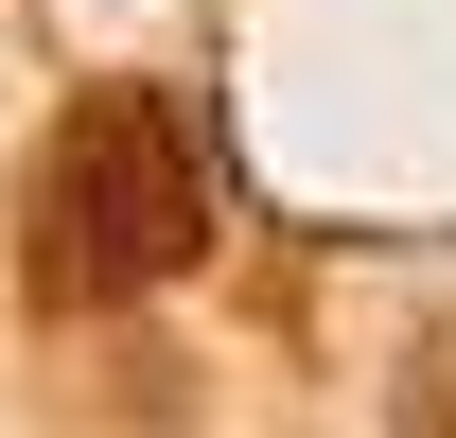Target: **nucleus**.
I'll return each mask as SVG.
<instances>
[{
	"label": "nucleus",
	"instance_id": "obj_1",
	"mask_svg": "<svg viewBox=\"0 0 456 438\" xmlns=\"http://www.w3.org/2000/svg\"><path fill=\"white\" fill-rule=\"evenodd\" d=\"M193 228H211V175H193V123L159 88H88L53 123V158H36V298H141V280L193 264Z\"/></svg>",
	"mask_w": 456,
	"mask_h": 438
}]
</instances>
